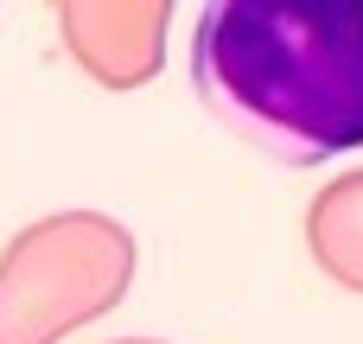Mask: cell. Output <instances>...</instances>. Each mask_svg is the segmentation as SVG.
<instances>
[{
	"label": "cell",
	"mask_w": 363,
	"mask_h": 344,
	"mask_svg": "<svg viewBox=\"0 0 363 344\" xmlns=\"http://www.w3.org/2000/svg\"><path fill=\"white\" fill-rule=\"evenodd\" d=\"M198 102L274 166L363 147V0H204Z\"/></svg>",
	"instance_id": "6da1fadb"
},
{
	"label": "cell",
	"mask_w": 363,
	"mask_h": 344,
	"mask_svg": "<svg viewBox=\"0 0 363 344\" xmlns=\"http://www.w3.org/2000/svg\"><path fill=\"white\" fill-rule=\"evenodd\" d=\"M134 236L108 211H51L0 249V344H64L134 287Z\"/></svg>",
	"instance_id": "7a4b0ae2"
},
{
	"label": "cell",
	"mask_w": 363,
	"mask_h": 344,
	"mask_svg": "<svg viewBox=\"0 0 363 344\" xmlns=\"http://www.w3.org/2000/svg\"><path fill=\"white\" fill-rule=\"evenodd\" d=\"M64 57L102 89H140L166 64L172 0H51Z\"/></svg>",
	"instance_id": "3957f363"
},
{
	"label": "cell",
	"mask_w": 363,
	"mask_h": 344,
	"mask_svg": "<svg viewBox=\"0 0 363 344\" xmlns=\"http://www.w3.org/2000/svg\"><path fill=\"white\" fill-rule=\"evenodd\" d=\"M115 344H160V338H115Z\"/></svg>",
	"instance_id": "277c9868"
}]
</instances>
